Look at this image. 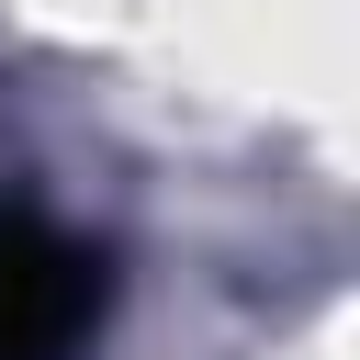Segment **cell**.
<instances>
[{
    "label": "cell",
    "instance_id": "6da1fadb",
    "mask_svg": "<svg viewBox=\"0 0 360 360\" xmlns=\"http://www.w3.org/2000/svg\"><path fill=\"white\" fill-rule=\"evenodd\" d=\"M101 304V259H79L56 225L0 214V360H56Z\"/></svg>",
    "mask_w": 360,
    "mask_h": 360
}]
</instances>
